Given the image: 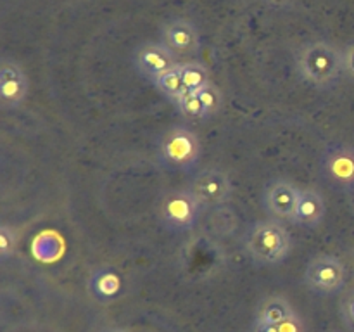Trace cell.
Masks as SVG:
<instances>
[{"mask_svg":"<svg viewBox=\"0 0 354 332\" xmlns=\"http://www.w3.org/2000/svg\"><path fill=\"white\" fill-rule=\"evenodd\" d=\"M104 332H128V331H124V329H120V327H113V329H106Z\"/></svg>","mask_w":354,"mask_h":332,"instance_id":"cell-25","label":"cell"},{"mask_svg":"<svg viewBox=\"0 0 354 332\" xmlns=\"http://www.w3.org/2000/svg\"><path fill=\"white\" fill-rule=\"evenodd\" d=\"M325 213H327V206L322 194L315 189H304L301 190L292 223L303 228H317L324 221Z\"/></svg>","mask_w":354,"mask_h":332,"instance_id":"cell-12","label":"cell"},{"mask_svg":"<svg viewBox=\"0 0 354 332\" xmlns=\"http://www.w3.org/2000/svg\"><path fill=\"white\" fill-rule=\"evenodd\" d=\"M348 270L344 263L332 255H318L310 259L304 272V282L318 296H335L346 287Z\"/></svg>","mask_w":354,"mask_h":332,"instance_id":"cell-4","label":"cell"},{"mask_svg":"<svg viewBox=\"0 0 354 332\" xmlns=\"http://www.w3.org/2000/svg\"><path fill=\"white\" fill-rule=\"evenodd\" d=\"M301 189L287 180H275L263 192V208L275 220H290L296 214Z\"/></svg>","mask_w":354,"mask_h":332,"instance_id":"cell-11","label":"cell"},{"mask_svg":"<svg viewBox=\"0 0 354 332\" xmlns=\"http://www.w3.org/2000/svg\"><path fill=\"white\" fill-rule=\"evenodd\" d=\"M180 64H182V62H180ZM152 85H154L156 89H158L159 92L166 97V99L171 100V102H176V100H178L180 97L187 92L185 85H183L182 73H180V66H176V68L166 71L165 75L159 76V78L156 80Z\"/></svg>","mask_w":354,"mask_h":332,"instance_id":"cell-16","label":"cell"},{"mask_svg":"<svg viewBox=\"0 0 354 332\" xmlns=\"http://www.w3.org/2000/svg\"><path fill=\"white\" fill-rule=\"evenodd\" d=\"M133 66L138 75L154 83L166 71L180 66V61L161 42H144L135 48Z\"/></svg>","mask_w":354,"mask_h":332,"instance_id":"cell-8","label":"cell"},{"mask_svg":"<svg viewBox=\"0 0 354 332\" xmlns=\"http://www.w3.org/2000/svg\"><path fill=\"white\" fill-rule=\"evenodd\" d=\"M180 73H182L183 85L187 92H197L204 85L211 82V71L206 64L199 61H189L180 64Z\"/></svg>","mask_w":354,"mask_h":332,"instance_id":"cell-15","label":"cell"},{"mask_svg":"<svg viewBox=\"0 0 354 332\" xmlns=\"http://www.w3.org/2000/svg\"><path fill=\"white\" fill-rule=\"evenodd\" d=\"M279 331L280 332H306V327H304L303 318H301L297 313H294L292 317L287 318L286 322L279 324Z\"/></svg>","mask_w":354,"mask_h":332,"instance_id":"cell-21","label":"cell"},{"mask_svg":"<svg viewBox=\"0 0 354 332\" xmlns=\"http://www.w3.org/2000/svg\"><path fill=\"white\" fill-rule=\"evenodd\" d=\"M266 2L272 3V6H275V7H283V6H289L292 0H266Z\"/></svg>","mask_w":354,"mask_h":332,"instance_id":"cell-24","label":"cell"},{"mask_svg":"<svg viewBox=\"0 0 354 332\" xmlns=\"http://www.w3.org/2000/svg\"><path fill=\"white\" fill-rule=\"evenodd\" d=\"M203 206L189 189L169 190L161 201L159 214L166 228L173 232L190 230L199 221Z\"/></svg>","mask_w":354,"mask_h":332,"instance_id":"cell-5","label":"cell"},{"mask_svg":"<svg viewBox=\"0 0 354 332\" xmlns=\"http://www.w3.org/2000/svg\"><path fill=\"white\" fill-rule=\"evenodd\" d=\"M292 241L287 228L277 220L258 221L244 237V249L259 266L282 265L289 256Z\"/></svg>","mask_w":354,"mask_h":332,"instance_id":"cell-2","label":"cell"},{"mask_svg":"<svg viewBox=\"0 0 354 332\" xmlns=\"http://www.w3.org/2000/svg\"><path fill=\"white\" fill-rule=\"evenodd\" d=\"M17 241H19V235L16 228L10 227L9 223L0 225V259L2 261H7L16 252Z\"/></svg>","mask_w":354,"mask_h":332,"instance_id":"cell-19","label":"cell"},{"mask_svg":"<svg viewBox=\"0 0 354 332\" xmlns=\"http://www.w3.org/2000/svg\"><path fill=\"white\" fill-rule=\"evenodd\" d=\"M325 176L335 189L354 194V147L349 144H332L322 158Z\"/></svg>","mask_w":354,"mask_h":332,"instance_id":"cell-7","label":"cell"},{"mask_svg":"<svg viewBox=\"0 0 354 332\" xmlns=\"http://www.w3.org/2000/svg\"><path fill=\"white\" fill-rule=\"evenodd\" d=\"M294 313H296V311H294L289 299H286L283 296H270L265 297V299L258 304L254 324L279 325L282 324V322H286L289 317H292Z\"/></svg>","mask_w":354,"mask_h":332,"instance_id":"cell-14","label":"cell"},{"mask_svg":"<svg viewBox=\"0 0 354 332\" xmlns=\"http://www.w3.org/2000/svg\"><path fill=\"white\" fill-rule=\"evenodd\" d=\"M341 318L349 329L354 331V289L349 290L341 303Z\"/></svg>","mask_w":354,"mask_h":332,"instance_id":"cell-20","label":"cell"},{"mask_svg":"<svg viewBox=\"0 0 354 332\" xmlns=\"http://www.w3.org/2000/svg\"><path fill=\"white\" fill-rule=\"evenodd\" d=\"M161 44H165L176 57L196 55L201 50V33L196 23L185 17H173L166 21L159 31Z\"/></svg>","mask_w":354,"mask_h":332,"instance_id":"cell-9","label":"cell"},{"mask_svg":"<svg viewBox=\"0 0 354 332\" xmlns=\"http://www.w3.org/2000/svg\"><path fill=\"white\" fill-rule=\"evenodd\" d=\"M252 332H280L279 325H258L254 324Z\"/></svg>","mask_w":354,"mask_h":332,"instance_id":"cell-23","label":"cell"},{"mask_svg":"<svg viewBox=\"0 0 354 332\" xmlns=\"http://www.w3.org/2000/svg\"><path fill=\"white\" fill-rule=\"evenodd\" d=\"M88 290L100 303H111L123 293V279L114 268H99L90 277Z\"/></svg>","mask_w":354,"mask_h":332,"instance_id":"cell-13","label":"cell"},{"mask_svg":"<svg viewBox=\"0 0 354 332\" xmlns=\"http://www.w3.org/2000/svg\"><path fill=\"white\" fill-rule=\"evenodd\" d=\"M344 54V75L354 80V40L346 48H342Z\"/></svg>","mask_w":354,"mask_h":332,"instance_id":"cell-22","label":"cell"},{"mask_svg":"<svg viewBox=\"0 0 354 332\" xmlns=\"http://www.w3.org/2000/svg\"><path fill=\"white\" fill-rule=\"evenodd\" d=\"M203 149L197 133L189 128H171L159 144V158L162 165L175 172L190 173L199 163Z\"/></svg>","mask_w":354,"mask_h":332,"instance_id":"cell-3","label":"cell"},{"mask_svg":"<svg viewBox=\"0 0 354 332\" xmlns=\"http://www.w3.org/2000/svg\"><path fill=\"white\" fill-rule=\"evenodd\" d=\"M30 92V80L21 64L3 57L0 62V102L3 107H19Z\"/></svg>","mask_w":354,"mask_h":332,"instance_id":"cell-10","label":"cell"},{"mask_svg":"<svg viewBox=\"0 0 354 332\" xmlns=\"http://www.w3.org/2000/svg\"><path fill=\"white\" fill-rule=\"evenodd\" d=\"M175 104L178 107L180 114L189 118V120H203V118H206L203 102H201V97L197 92H185Z\"/></svg>","mask_w":354,"mask_h":332,"instance_id":"cell-18","label":"cell"},{"mask_svg":"<svg viewBox=\"0 0 354 332\" xmlns=\"http://www.w3.org/2000/svg\"><path fill=\"white\" fill-rule=\"evenodd\" d=\"M296 71L313 89H332L344 75V54L330 42H310L297 50Z\"/></svg>","mask_w":354,"mask_h":332,"instance_id":"cell-1","label":"cell"},{"mask_svg":"<svg viewBox=\"0 0 354 332\" xmlns=\"http://www.w3.org/2000/svg\"><path fill=\"white\" fill-rule=\"evenodd\" d=\"M187 189L199 201L203 210L223 206L230 201L232 192H234L230 176L223 169L218 168H207L196 173Z\"/></svg>","mask_w":354,"mask_h":332,"instance_id":"cell-6","label":"cell"},{"mask_svg":"<svg viewBox=\"0 0 354 332\" xmlns=\"http://www.w3.org/2000/svg\"><path fill=\"white\" fill-rule=\"evenodd\" d=\"M197 93H199L201 102H203L206 118L216 116L221 111V107H223V93L218 89V85L209 82L207 85H204L203 89L197 90Z\"/></svg>","mask_w":354,"mask_h":332,"instance_id":"cell-17","label":"cell"}]
</instances>
